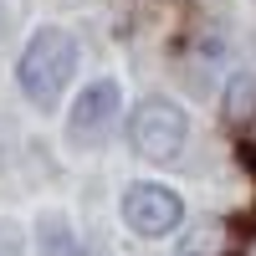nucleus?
Wrapping results in <instances>:
<instances>
[{"label":"nucleus","mask_w":256,"mask_h":256,"mask_svg":"<svg viewBox=\"0 0 256 256\" xmlns=\"http://www.w3.org/2000/svg\"><path fill=\"white\" fill-rule=\"evenodd\" d=\"M72 72H77V41L62 26H41L31 36V46L20 52V92L41 108H52Z\"/></svg>","instance_id":"nucleus-1"},{"label":"nucleus","mask_w":256,"mask_h":256,"mask_svg":"<svg viewBox=\"0 0 256 256\" xmlns=\"http://www.w3.org/2000/svg\"><path fill=\"white\" fill-rule=\"evenodd\" d=\"M256 118V77L251 72H236L226 82V123L230 128H246Z\"/></svg>","instance_id":"nucleus-5"},{"label":"nucleus","mask_w":256,"mask_h":256,"mask_svg":"<svg viewBox=\"0 0 256 256\" xmlns=\"http://www.w3.org/2000/svg\"><path fill=\"white\" fill-rule=\"evenodd\" d=\"M180 216H184V205L169 184H128V195H123L128 230H138V236H169L180 226Z\"/></svg>","instance_id":"nucleus-3"},{"label":"nucleus","mask_w":256,"mask_h":256,"mask_svg":"<svg viewBox=\"0 0 256 256\" xmlns=\"http://www.w3.org/2000/svg\"><path fill=\"white\" fill-rule=\"evenodd\" d=\"M41 251L46 256H77L82 246H77V236L67 230L62 216H41Z\"/></svg>","instance_id":"nucleus-6"},{"label":"nucleus","mask_w":256,"mask_h":256,"mask_svg":"<svg viewBox=\"0 0 256 256\" xmlns=\"http://www.w3.org/2000/svg\"><path fill=\"white\" fill-rule=\"evenodd\" d=\"M180 144H184V113L174 102H164V98L138 102V113H134V148L138 154L144 159H174Z\"/></svg>","instance_id":"nucleus-2"},{"label":"nucleus","mask_w":256,"mask_h":256,"mask_svg":"<svg viewBox=\"0 0 256 256\" xmlns=\"http://www.w3.org/2000/svg\"><path fill=\"white\" fill-rule=\"evenodd\" d=\"M0 31H6V10H0Z\"/></svg>","instance_id":"nucleus-9"},{"label":"nucleus","mask_w":256,"mask_h":256,"mask_svg":"<svg viewBox=\"0 0 256 256\" xmlns=\"http://www.w3.org/2000/svg\"><path fill=\"white\" fill-rule=\"evenodd\" d=\"M241 256H256V236H251V241H246V251H241Z\"/></svg>","instance_id":"nucleus-8"},{"label":"nucleus","mask_w":256,"mask_h":256,"mask_svg":"<svg viewBox=\"0 0 256 256\" xmlns=\"http://www.w3.org/2000/svg\"><path fill=\"white\" fill-rule=\"evenodd\" d=\"M113 123H118V82H92L77 98L67 134H72V144H102L113 134Z\"/></svg>","instance_id":"nucleus-4"},{"label":"nucleus","mask_w":256,"mask_h":256,"mask_svg":"<svg viewBox=\"0 0 256 256\" xmlns=\"http://www.w3.org/2000/svg\"><path fill=\"white\" fill-rule=\"evenodd\" d=\"M220 246H226V236H220L216 226H205V230H195V236L184 241L180 256H220Z\"/></svg>","instance_id":"nucleus-7"}]
</instances>
